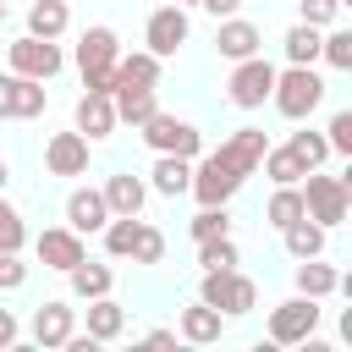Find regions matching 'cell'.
I'll return each mask as SVG.
<instances>
[{
    "instance_id": "obj_1",
    "label": "cell",
    "mask_w": 352,
    "mask_h": 352,
    "mask_svg": "<svg viewBox=\"0 0 352 352\" xmlns=\"http://www.w3.org/2000/svg\"><path fill=\"white\" fill-rule=\"evenodd\" d=\"M264 148H270V138H264V126H236L220 148H209V154H198V165H192V182H187V192L198 198V204H231L236 192H242V182L258 170V160H264Z\"/></svg>"
},
{
    "instance_id": "obj_2",
    "label": "cell",
    "mask_w": 352,
    "mask_h": 352,
    "mask_svg": "<svg viewBox=\"0 0 352 352\" xmlns=\"http://www.w3.org/2000/svg\"><path fill=\"white\" fill-rule=\"evenodd\" d=\"M270 104H275L286 121H308V116L324 104V77H319L314 66H275Z\"/></svg>"
},
{
    "instance_id": "obj_3",
    "label": "cell",
    "mask_w": 352,
    "mask_h": 352,
    "mask_svg": "<svg viewBox=\"0 0 352 352\" xmlns=\"http://www.w3.org/2000/svg\"><path fill=\"white\" fill-rule=\"evenodd\" d=\"M297 187H302V209H308L314 226L336 231V226L352 214V182H346V176H324V170L314 165V170H302Z\"/></svg>"
},
{
    "instance_id": "obj_4",
    "label": "cell",
    "mask_w": 352,
    "mask_h": 352,
    "mask_svg": "<svg viewBox=\"0 0 352 352\" xmlns=\"http://www.w3.org/2000/svg\"><path fill=\"white\" fill-rule=\"evenodd\" d=\"M198 302L220 308L226 319H248V314L258 308V286H253V275H242V270H204Z\"/></svg>"
},
{
    "instance_id": "obj_5",
    "label": "cell",
    "mask_w": 352,
    "mask_h": 352,
    "mask_svg": "<svg viewBox=\"0 0 352 352\" xmlns=\"http://www.w3.org/2000/svg\"><path fill=\"white\" fill-rule=\"evenodd\" d=\"M116 55H121V38H116V28H104V22L82 28V38H77V72H82V88H94V94H110Z\"/></svg>"
},
{
    "instance_id": "obj_6",
    "label": "cell",
    "mask_w": 352,
    "mask_h": 352,
    "mask_svg": "<svg viewBox=\"0 0 352 352\" xmlns=\"http://www.w3.org/2000/svg\"><path fill=\"white\" fill-rule=\"evenodd\" d=\"M138 138H143L154 154H182V160H198V154H204V132H198L187 116H170V110H154V116L138 126Z\"/></svg>"
},
{
    "instance_id": "obj_7",
    "label": "cell",
    "mask_w": 352,
    "mask_h": 352,
    "mask_svg": "<svg viewBox=\"0 0 352 352\" xmlns=\"http://www.w3.org/2000/svg\"><path fill=\"white\" fill-rule=\"evenodd\" d=\"M319 297H286V302H275L270 308V324H264V336H270V346H302L314 330H319Z\"/></svg>"
},
{
    "instance_id": "obj_8",
    "label": "cell",
    "mask_w": 352,
    "mask_h": 352,
    "mask_svg": "<svg viewBox=\"0 0 352 352\" xmlns=\"http://www.w3.org/2000/svg\"><path fill=\"white\" fill-rule=\"evenodd\" d=\"M270 88H275V60H264V50L248 55V60H231L226 99H231L236 110H264V104H270Z\"/></svg>"
},
{
    "instance_id": "obj_9",
    "label": "cell",
    "mask_w": 352,
    "mask_h": 352,
    "mask_svg": "<svg viewBox=\"0 0 352 352\" xmlns=\"http://www.w3.org/2000/svg\"><path fill=\"white\" fill-rule=\"evenodd\" d=\"M187 38H192V16H187V11L176 6V0H170V6H154V11H148V22H143V50H148V55L170 60V55H176V50H182Z\"/></svg>"
},
{
    "instance_id": "obj_10",
    "label": "cell",
    "mask_w": 352,
    "mask_h": 352,
    "mask_svg": "<svg viewBox=\"0 0 352 352\" xmlns=\"http://www.w3.org/2000/svg\"><path fill=\"white\" fill-rule=\"evenodd\" d=\"M6 60H11V72H16V77H33V82H50V77L66 66L60 44H55V38H33V33L11 38V44H6Z\"/></svg>"
},
{
    "instance_id": "obj_11",
    "label": "cell",
    "mask_w": 352,
    "mask_h": 352,
    "mask_svg": "<svg viewBox=\"0 0 352 352\" xmlns=\"http://www.w3.org/2000/svg\"><path fill=\"white\" fill-rule=\"evenodd\" d=\"M44 104H50L44 82L16 77V72H0V121H38Z\"/></svg>"
},
{
    "instance_id": "obj_12",
    "label": "cell",
    "mask_w": 352,
    "mask_h": 352,
    "mask_svg": "<svg viewBox=\"0 0 352 352\" xmlns=\"http://www.w3.org/2000/svg\"><path fill=\"white\" fill-rule=\"evenodd\" d=\"M88 160H94V143L72 126V132H50L44 143V170L50 176H88Z\"/></svg>"
},
{
    "instance_id": "obj_13",
    "label": "cell",
    "mask_w": 352,
    "mask_h": 352,
    "mask_svg": "<svg viewBox=\"0 0 352 352\" xmlns=\"http://www.w3.org/2000/svg\"><path fill=\"white\" fill-rule=\"evenodd\" d=\"M33 346H44V352H55V346H66V336L77 330V308L66 302V297H44L38 308H33Z\"/></svg>"
},
{
    "instance_id": "obj_14",
    "label": "cell",
    "mask_w": 352,
    "mask_h": 352,
    "mask_svg": "<svg viewBox=\"0 0 352 352\" xmlns=\"http://www.w3.org/2000/svg\"><path fill=\"white\" fill-rule=\"evenodd\" d=\"M72 126L88 138V143H104L121 121H116V104H110V94H94V88H82L77 94V104H72Z\"/></svg>"
},
{
    "instance_id": "obj_15",
    "label": "cell",
    "mask_w": 352,
    "mask_h": 352,
    "mask_svg": "<svg viewBox=\"0 0 352 352\" xmlns=\"http://www.w3.org/2000/svg\"><path fill=\"white\" fill-rule=\"evenodd\" d=\"M33 253H38V264L44 270H72L77 258H88V248H82V236L72 231V226H44L38 236H33Z\"/></svg>"
},
{
    "instance_id": "obj_16",
    "label": "cell",
    "mask_w": 352,
    "mask_h": 352,
    "mask_svg": "<svg viewBox=\"0 0 352 352\" xmlns=\"http://www.w3.org/2000/svg\"><path fill=\"white\" fill-rule=\"evenodd\" d=\"M258 50H264L258 22H248V16H220V28H214V55H220V60H248V55H258Z\"/></svg>"
},
{
    "instance_id": "obj_17",
    "label": "cell",
    "mask_w": 352,
    "mask_h": 352,
    "mask_svg": "<svg viewBox=\"0 0 352 352\" xmlns=\"http://www.w3.org/2000/svg\"><path fill=\"white\" fill-rule=\"evenodd\" d=\"M104 220H110V204H104L99 187H72V192H66V226H72L77 236L104 231Z\"/></svg>"
},
{
    "instance_id": "obj_18",
    "label": "cell",
    "mask_w": 352,
    "mask_h": 352,
    "mask_svg": "<svg viewBox=\"0 0 352 352\" xmlns=\"http://www.w3.org/2000/svg\"><path fill=\"white\" fill-rule=\"evenodd\" d=\"M176 336H182V341H192V346H214V341L226 336V314H220V308H209V302H187V308H182V319H176Z\"/></svg>"
},
{
    "instance_id": "obj_19",
    "label": "cell",
    "mask_w": 352,
    "mask_h": 352,
    "mask_svg": "<svg viewBox=\"0 0 352 352\" xmlns=\"http://www.w3.org/2000/svg\"><path fill=\"white\" fill-rule=\"evenodd\" d=\"M160 77H165V60L160 55H148V50H121L116 55V72H110V88H126V82H138V88H160Z\"/></svg>"
},
{
    "instance_id": "obj_20",
    "label": "cell",
    "mask_w": 352,
    "mask_h": 352,
    "mask_svg": "<svg viewBox=\"0 0 352 352\" xmlns=\"http://www.w3.org/2000/svg\"><path fill=\"white\" fill-rule=\"evenodd\" d=\"M99 192H104L110 214H143V204H148V182L132 176V170H110Z\"/></svg>"
},
{
    "instance_id": "obj_21",
    "label": "cell",
    "mask_w": 352,
    "mask_h": 352,
    "mask_svg": "<svg viewBox=\"0 0 352 352\" xmlns=\"http://www.w3.org/2000/svg\"><path fill=\"white\" fill-rule=\"evenodd\" d=\"M110 104H116V121H126L132 132L160 110V94L154 88H138V82H126V88H110Z\"/></svg>"
},
{
    "instance_id": "obj_22",
    "label": "cell",
    "mask_w": 352,
    "mask_h": 352,
    "mask_svg": "<svg viewBox=\"0 0 352 352\" xmlns=\"http://www.w3.org/2000/svg\"><path fill=\"white\" fill-rule=\"evenodd\" d=\"M187 182H192V160H182V154H154L148 192H160V198H182Z\"/></svg>"
},
{
    "instance_id": "obj_23",
    "label": "cell",
    "mask_w": 352,
    "mask_h": 352,
    "mask_svg": "<svg viewBox=\"0 0 352 352\" xmlns=\"http://www.w3.org/2000/svg\"><path fill=\"white\" fill-rule=\"evenodd\" d=\"M297 292L324 302L330 292H341V270H336V264H324V253H314V258H297Z\"/></svg>"
},
{
    "instance_id": "obj_24",
    "label": "cell",
    "mask_w": 352,
    "mask_h": 352,
    "mask_svg": "<svg viewBox=\"0 0 352 352\" xmlns=\"http://www.w3.org/2000/svg\"><path fill=\"white\" fill-rule=\"evenodd\" d=\"M66 280H72V297L88 302V297H104V292L116 286V270H110V264H94V258H77V264L66 270Z\"/></svg>"
},
{
    "instance_id": "obj_25",
    "label": "cell",
    "mask_w": 352,
    "mask_h": 352,
    "mask_svg": "<svg viewBox=\"0 0 352 352\" xmlns=\"http://www.w3.org/2000/svg\"><path fill=\"white\" fill-rule=\"evenodd\" d=\"M121 330H126V308H121L110 292H104V297H88V336L104 346V341H116Z\"/></svg>"
},
{
    "instance_id": "obj_26",
    "label": "cell",
    "mask_w": 352,
    "mask_h": 352,
    "mask_svg": "<svg viewBox=\"0 0 352 352\" xmlns=\"http://www.w3.org/2000/svg\"><path fill=\"white\" fill-rule=\"evenodd\" d=\"M72 28V6L66 0H33L28 6V33L33 38H60Z\"/></svg>"
},
{
    "instance_id": "obj_27",
    "label": "cell",
    "mask_w": 352,
    "mask_h": 352,
    "mask_svg": "<svg viewBox=\"0 0 352 352\" xmlns=\"http://www.w3.org/2000/svg\"><path fill=\"white\" fill-rule=\"evenodd\" d=\"M319 33H324V28L292 22V28H286V38H280V55H286V66H314V60H319Z\"/></svg>"
},
{
    "instance_id": "obj_28",
    "label": "cell",
    "mask_w": 352,
    "mask_h": 352,
    "mask_svg": "<svg viewBox=\"0 0 352 352\" xmlns=\"http://www.w3.org/2000/svg\"><path fill=\"white\" fill-rule=\"evenodd\" d=\"M302 214H308V209H302V187H297V182L275 187V192H270V204H264V220H270L275 231H286V226H292V220H302Z\"/></svg>"
},
{
    "instance_id": "obj_29",
    "label": "cell",
    "mask_w": 352,
    "mask_h": 352,
    "mask_svg": "<svg viewBox=\"0 0 352 352\" xmlns=\"http://www.w3.org/2000/svg\"><path fill=\"white\" fill-rule=\"evenodd\" d=\"M324 236H330V231H324V226H314L308 214H302V220H292V226L280 231V242H286V253H292V258H314V253H324Z\"/></svg>"
},
{
    "instance_id": "obj_30",
    "label": "cell",
    "mask_w": 352,
    "mask_h": 352,
    "mask_svg": "<svg viewBox=\"0 0 352 352\" xmlns=\"http://www.w3.org/2000/svg\"><path fill=\"white\" fill-rule=\"evenodd\" d=\"M258 170H264L275 187H286V182H302V170H308V165H302L286 143H270V148H264V160H258Z\"/></svg>"
},
{
    "instance_id": "obj_31",
    "label": "cell",
    "mask_w": 352,
    "mask_h": 352,
    "mask_svg": "<svg viewBox=\"0 0 352 352\" xmlns=\"http://www.w3.org/2000/svg\"><path fill=\"white\" fill-rule=\"evenodd\" d=\"M187 236H192V242L231 236V209H226V204H198V214L187 220Z\"/></svg>"
},
{
    "instance_id": "obj_32",
    "label": "cell",
    "mask_w": 352,
    "mask_h": 352,
    "mask_svg": "<svg viewBox=\"0 0 352 352\" xmlns=\"http://www.w3.org/2000/svg\"><path fill=\"white\" fill-rule=\"evenodd\" d=\"M319 60H324L330 72H352V33L330 22V28L319 33Z\"/></svg>"
},
{
    "instance_id": "obj_33",
    "label": "cell",
    "mask_w": 352,
    "mask_h": 352,
    "mask_svg": "<svg viewBox=\"0 0 352 352\" xmlns=\"http://www.w3.org/2000/svg\"><path fill=\"white\" fill-rule=\"evenodd\" d=\"M286 148H292V154H297V160H302L308 170L330 160V143H324V132H314V126H302V132H292V138H286Z\"/></svg>"
},
{
    "instance_id": "obj_34",
    "label": "cell",
    "mask_w": 352,
    "mask_h": 352,
    "mask_svg": "<svg viewBox=\"0 0 352 352\" xmlns=\"http://www.w3.org/2000/svg\"><path fill=\"white\" fill-rule=\"evenodd\" d=\"M22 242H28L22 209H16V204H6V192H0V253H22Z\"/></svg>"
},
{
    "instance_id": "obj_35",
    "label": "cell",
    "mask_w": 352,
    "mask_h": 352,
    "mask_svg": "<svg viewBox=\"0 0 352 352\" xmlns=\"http://www.w3.org/2000/svg\"><path fill=\"white\" fill-rule=\"evenodd\" d=\"M236 242L231 236H209V242H198V264L204 270H236Z\"/></svg>"
},
{
    "instance_id": "obj_36",
    "label": "cell",
    "mask_w": 352,
    "mask_h": 352,
    "mask_svg": "<svg viewBox=\"0 0 352 352\" xmlns=\"http://www.w3.org/2000/svg\"><path fill=\"white\" fill-rule=\"evenodd\" d=\"M132 264H165V231H160V226H148V220H143L138 248H132Z\"/></svg>"
},
{
    "instance_id": "obj_37",
    "label": "cell",
    "mask_w": 352,
    "mask_h": 352,
    "mask_svg": "<svg viewBox=\"0 0 352 352\" xmlns=\"http://www.w3.org/2000/svg\"><path fill=\"white\" fill-rule=\"evenodd\" d=\"M341 16V0H297V22H308V28H330Z\"/></svg>"
},
{
    "instance_id": "obj_38",
    "label": "cell",
    "mask_w": 352,
    "mask_h": 352,
    "mask_svg": "<svg viewBox=\"0 0 352 352\" xmlns=\"http://www.w3.org/2000/svg\"><path fill=\"white\" fill-rule=\"evenodd\" d=\"M324 143H330V154H352V110H336V116H330Z\"/></svg>"
},
{
    "instance_id": "obj_39",
    "label": "cell",
    "mask_w": 352,
    "mask_h": 352,
    "mask_svg": "<svg viewBox=\"0 0 352 352\" xmlns=\"http://www.w3.org/2000/svg\"><path fill=\"white\" fill-rule=\"evenodd\" d=\"M28 286V264L22 253H0V292H22Z\"/></svg>"
},
{
    "instance_id": "obj_40",
    "label": "cell",
    "mask_w": 352,
    "mask_h": 352,
    "mask_svg": "<svg viewBox=\"0 0 352 352\" xmlns=\"http://www.w3.org/2000/svg\"><path fill=\"white\" fill-rule=\"evenodd\" d=\"M16 336H22V319H16V308H0V352H6V346H16Z\"/></svg>"
},
{
    "instance_id": "obj_41",
    "label": "cell",
    "mask_w": 352,
    "mask_h": 352,
    "mask_svg": "<svg viewBox=\"0 0 352 352\" xmlns=\"http://www.w3.org/2000/svg\"><path fill=\"white\" fill-rule=\"evenodd\" d=\"M198 6H204V11L214 16V22H220V16H236V11H242V0H198Z\"/></svg>"
},
{
    "instance_id": "obj_42",
    "label": "cell",
    "mask_w": 352,
    "mask_h": 352,
    "mask_svg": "<svg viewBox=\"0 0 352 352\" xmlns=\"http://www.w3.org/2000/svg\"><path fill=\"white\" fill-rule=\"evenodd\" d=\"M143 341H148V346H176V330H148Z\"/></svg>"
},
{
    "instance_id": "obj_43",
    "label": "cell",
    "mask_w": 352,
    "mask_h": 352,
    "mask_svg": "<svg viewBox=\"0 0 352 352\" xmlns=\"http://www.w3.org/2000/svg\"><path fill=\"white\" fill-rule=\"evenodd\" d=\"M6 182H11V165H6V160H0V192H6Z\"/></svg>"
},
{
    "instance_id": "obj_44",
    "label": "cell",
    "mask_w": 352,
    "mask_h": 352,
    "mask_svg": "<svg viewBox=\"0 0 352 352\" xmlns=\"http://www.w3.org/2000/svg\"><path fill=\"white\" fill-rule=\"evenodd\" d=\"M176 6H182V11H192V6H198V0H176Z\"/></svg>"
},
{
    "instance_id": "obj_45",
    "label": "cell",
    "mask_w": 352,
    "mask_h": 352,
    "mask_svg": "<svg viewBox=\"0 0 352 352\" xmlns=\"http://www.w3.org/2000/svg\"><path fill=\"white\" fill-rule=\"evenodd\" d=\"M6 16H11V11H6V0H0V28H6Z\"/></svg>"
},
{
    "instance_id": "obj_46",
    "label": "cell",
    "mask_w": 352,
    "mask_h": 352,
    "mask_svg": "<svg viewBox=\"0 0 352 352\" xmlns=\"http://www.w3.org/2000/svg\"><path fill=\"white\" fill-rule=\"evenodd\" d=\"M341 6H352V0H341Z\"/></svg>"
}]
</instances>
